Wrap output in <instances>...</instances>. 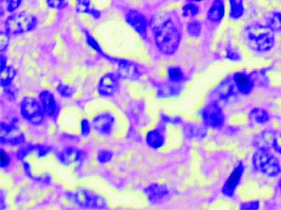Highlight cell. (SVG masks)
Listing matches in <instances>:
<instances>
[{
  "label": "cell",
  "instance_id": "cell-34",
  "mask_svg": "<svg viewBox=\"0 0 281 210\" xmlns=\"http://www.w3.org/2000/svg\"><path fill=\"white\" fill-rule=\"evenodd\" d=\"M279 186H280V189H281V181H280V184H279Z\"/></svg>",
  "mask_w": 281,
  "mask_h": 210
},
{
  "label": "cell",
  "instance_id": "cell-17",
  "mask_svg": "<svg viewBox=\"0 0 281 210\" xmlns=\"http://www.w3.org/2000/svg\"><path fill=\"white\" fill-rule=\"evenodd\" d=\"M244 9L241 0H231V17L239 19L243 15Z\"/></svg>",
  "mask_w": 281,
  "mask_h": 210
},
{
  "label": "cell",
  "instance_id": "cell-12",
  "mask_svg": "<svg viewBox=\"0 0 281 210\" xmlns=\"http://www.w3.org/2000/svg\"><path fill=\"white\" fill-rule=\"evenodd\" d=\"M40 100L42 103V108L46 114L53 115L55 113L56 105L53 95L48 91H43L40 94Z\"/></svg>",
  "mask_w": 281,
  "mask_h": 210
},
{
  "label": "cell",
  "instance_id": "cell-18",
  "mask_svg": "<svg viewBox=\"0 0 281 210\" xmlns=\"http://www.w3.org/2000/svg\"><path fill=\"white\" fill-rule=\"evenodd\" d=\"M268 27L272 30L281 31V13H272L268 17Z\"/></svg>",
  "mask_w": 281,
  "mask_h": 210
},
{
  "label": "cell",
  "instance_id": "cell-27",
  "mask_svg": "<svg viewBox=\"0 0 281 210\" xmlns=\"http://www.w3.org/2000/svg\"><path fill=\"white\" fill-rule=\"evenodd\" d=\"M273 146H274V149H275L278 152L281 154V134L276 136V137H274V139H273Z\"/></svg>",
  "mask_w": 281,
  "mask_h": 210
},
{
  "label": "cell",
  "instance_id": "cell-14",
  "mask_svg": "<svg viewBox=\"0 0 281 210\" xmlns=\"http://www.w3.org/2000/svg\"><path fill=\"white\" fill-rule=\"evenodd\" d=\"M119 74L125 79H134L138 76V72L134 66L131 63H123L119 68Z\"/></svg>",
  "mask_w": 281,
  "mask_h": 210
},
{
  "label": "cell",
  "instance_id": "cell-3",
  "mask_svg": "<svg viewBox=\"0 0 281 210\" xmlns=\"http://www.w3.org/2000/svg\"><path fill=\"white\" fill-rule=\"evenodd\" d=\"M253 163L257 170L268 177H275L280 172V163L266 149H259L254 153Z\"/></svg>",
  "mask_w": 281,
  "mask_h": 210
},
{
  "label": "cell",
  "instance_id": "cell-1",
  "mask_svg": "<svg viewBox=\"0 0 281 210\" xmlns=\"http://www.w3.org/2000/svg\"><path fill=\"white\" fill-rule=\"evenodd\" d=\"M156 46L161 53L171 55L176 52L180 43V34L171 20H167L156 29L155 32Z\"/></svg>",
  "mask_w": 281,
  "mask_h": 210
},
{
  "label": "cell",
  "instance_id": "cell-13",
  "mask_svg": "<svg viewBox=\"0 0 281 210\" xmlns=\"http://www.w3.org/2000/svg\"><path fill=\"white\" fill-rule=\"evenodd\" d=\"M234 80H235V82H236L239 90L242 94L247 95L251 92L252 89H253V82L249 77H248V75H245L244 73H237L235 75Z\"/></svg>",
  "mask_w": 281,
  "mask_h": 210
},
{
  "label": "cell",
  "instance_id": "cell-10",
  "mask_svg": "<svg viewBox=\"0 0 281 210\" xmlns=\"http://www.w3.org/2000/svg\"><path fill=\"white\" fill-rule=\"evenodd\" d=\"M117 87H118V82L115 76L112 74H108L100 80L98 90L101 95L108 96L115 92Z\"/></svg>",
  "mask_w": 281,
  "mask_h": 210
},
{
  "label": "cell",
  "instance_id": "cell-21",
  "mask_svg": "<svg viewBox=\"0 0 281 210\" xmlns=\"http://www.w3.org/2000/svg\"><path fill=\"white\" fill-rule=\"evenodd\" d=\"M69 0H47L48 7L53 9H63L68 5Z\"/></svg>",
  "mask_w": 281,
  "mask_h": 210
},
{
  "label": "cell",
  "instance_id": "cell-22",
  "mask_svg": "<svg viewBox=\"0 0 281 210\" xmlns=\"http://www.w3.org/2000/svg\"><path fill=\"white\" fill-rule=\"evenodd\" d=\"M169 76L173 81H180L184 79V75L182 70L179 68H171L169 69Z\"/></svg>",
  "mask_w": 281,
  "mask_h": 210
},
{
  "label": "cell",
  "instance_id": "cell-33",
  "mask_svg": "<svg viewBox=\"0 0 281 210\" xmlns=\"http://www.w3.org/2000/svg\"><path fill=\"white\" fill-rule=\"evenodd\" d=\"M191 1H200V0H191Z\"/></svg>",
  "mask_w": 281,
  "mask_h": 210
},
{
  "label": "cell",
  "instance_id": "cell-8",
  "mask_svg": "<svg viewBox=\"0 0 281 210\" xmlns=\"http://www.w3.org/2000/svg\"><path fill=\"white\" fill-rule=\"evenodd\" d=\"M113 118L108 113H103L95 117L93 121L95 130L101 134H109L112 131Z\"/></svg>",
  "mask_w": 281,
  "mask_h": 210
},
{
  "label": "cell",
  "instance_id": "cell-24",
  "mask_svg": "<svg viewBox=\"0 0 281 210\" xmlns=\"http://www.w3.org/2000/svg\"><path fill=\"white\" fill-rule=\"evenodd\" d=\"M90 0H78L77 1V12H90Z\"/></svg>",
  "mask_w": 281,
  "mask_h": 210
},
{
  "label": "cell",
  "instance_id": "cell-19",
  "mask_svg": "<svg viewBox=\"0 0 281 210\" xmlns=\"http://www.w3.org/2000/svg\"><path fill=\"white\" fill-rule=\"evenodd\" d=\"M15 70L11 67L4 68L1 69V83L2 85H5L10 84V81L12 80L15 76Z\"/></svg>",
  "mask_w": 281,
  "mask_h": 210
},
{
  "label": "cell",
  "instance_id": "cell-28",
  "mask_svg": "<svg viewBox=\"0 0 281 210\" xmlns=\"http://www.w3.org/2000/svg\"><path fill=\"white\" fill-rule=\"evenodd\" d=\"M231 89H233V86L231 87V85H222L221 88V90H220V93H221V95H223V96H227V95H230V93H231Z\"/></svg>",
  "mask_w": 281,
  "mask_h": 210
},
{
  "label": "cell",
  "instance_id": "cell-7",
  "mask_svg": "<svg viewBox=\"0 0 281 210\" xmlns=\"http://www.w3.org/2000/svg\"><path fill=\"white\" fill-rule=\"evenodd\" d=\"M126 20L128 24L135 29L137 32L140 35H146V18L140 13L136 10H130L126 15Z\"/></svg>",
  "mask_w": 281,
  "mask_h": 210
},
{
  "label": "cell",
  "instance_id": "cell-4",
  "mask_svg": "<svg viewBox=\"0 0 281 210\" xmlns=\"http://www.w3.org/2000/svg\"><path fill=\"white\" fill-rule=\"evenodd\" d=\"M37 20L31 14L20 12L8 18L5 27L10 35H19L34 29Z\"/></svg>",
  "mask_w": 281,
  "mask_h": 210
},
{
  "label": "cell",
  "instance_id": "cell-9",
  "mask_svg": "<svg viewBox=\"0 0 281 210\" xmlns=\"http://www.w3.org/2000/svg\"><path fill=\"white\" fill-rule=\"evenodd\" d=\"M243 170V166L241 165H238L235 169L224 186L223 193L225 195L229 196V197L233 195L234 191L238 185V183H240Z\"/></svg>",
  "mask_w": 281,
  "mask_h": 210
},
{
  "label": "cell",
  "instance_id": "cell-2",
  "mask_svg": "<svg viewBox=\"0 0 281 210\" xmlns=\"http://www.w3.org/2000/svg\"><path fill=\"white\" fill-rule=\"evenodd\" d=\"M247 40L254 50L267 52L274 47V36L268 26H253L248 30Z\"/></svg>",
  "mask_w": 281,
  "mask_h": 210
},
{
  "label": "cell",
  "instance_id": "cell-32",
  "mask_svg": "<svg viewBox=\"0 0 281 210\" xmlns=\"http://www.w3.org/2000/svg\"><path fill=\"white\" fill-rule=\"evenodd\" d=\"M59 91L62 92L63 95H66V96H68V95L71 94V91H69V88L63 86V85H61L60 87H59Z\"/></svg>",
  "mask_w": 281,
  "mask_h": 210
},
{
  "label": "cell",
  "instance_id": "cell-25",
  "mask_svg": "<svg viewBox=\"0 0 281 210\" xmlns=\"http://www.w3.org/2000/svg\"><path fill=\"white\" fill-rule=\"evenodd\" d=\"M7 2V10L12 12L20 6L22 0H6Z\"/></svg>",
  "mask_w": 281,
  "mask_h": 210
},
{
  "label": "cell",
  "instance_id": "cell-11",
  "mask_svg": "<svg viewBox=\"0 0 281 210\" xmlns=\"http://www.w3.org/2000/svg\"><path fill=\"white\" fill-rule=\"evenodd\" d=\"M225 13V7L222 0H215L208 10V20L211 22H219L223 18Z\"/></svg>",
  "mask_w": 281,
  "mask_h": 210
},
{
  "label": "cell",
  "instance_id": "cell-30",
  "mask_svg": "<svg viewBox=\"0 0 281 210\" xmlns=\"http://www.w3.org/2000/svg\"><path fill=\"white\" fill-rule=\"evenodd\" d=\"M9 43V38L5 33H1V50H5Z\"/></svg>",
  "mask_w": 281,
  "mask_h": 210
},
{
  "label": "cell",
  "instance_id": "cell-5",
  "mask_svg": "<svg viewBox=\"0 0 281 210\" xmlns=\"http://www.w3.org/2000/svg\"><path fill=\"white\" fill-rule=\"evenodd\" d=\"M43 108L32 97H25L21 103V113L24 118L33 124H39L43 121Z\"/></svg>",
  "mask_w": 281,
  "mask_h": 210
},
{
  "label": "cell",
  "instance_id": "cell-23",
  "mask_svg": "<svg viewBox=\"0 0 281 210\" xmlns=\"http://www.w3.org/2000/svg\"><path fill=\"white\" fill-rule=\"evenodd\" d=\"M188 31L191 36L193 37H198L200 34L201 26L200 24L198 22H192L188 25Z\"/></svg>",
  "mask_w": 281,
  "mask_h": 210
},
{
  "label": "cell",
  "instance_id": "cell-15",
  "mask_svg": "<svg viewBox=\"0 0 281 210\" xmlns=\"http://www.w3.org/2000/svg\"><path fill=\"white\" fill-rule=\"evenodd\" d=\"M269 115L267 113L266 111L260 109V108H256L252 110L250 113V119L253 122H255L257 123H266L267 121L269 120Z\"/></svg>",
  "mask_w": 281,
  "mask_h": 210
},
{
  "label": "cell",
  "instance_id": "cell-20",
  "mask_svg": "<svg viewBox=\"0 0 281 210\" xmlns=\"http://www.w3.org/2000/svg\"><path fill=\"white\" fill-rule=\"evenodd\" d=\"M198 8L193 4H188V5H185L184 9H183V12H184V17H193L195 16L198 14Z\"/></svg>",
  "mask_w": 281,
  "mask_h": 210
},
{
  "label": "cell",
  "instance_id": "cell-31",
  "mask_svg": "<svg viewBox=\"0 0 281 210\" xmlns=\"http://www.w3.org/2000/svg\"><path fill=\"white\" fill-rule=\"evenodd\" d=\"M9 160H10V159L8 157V155L5 154L4 150H1V166L3 167V166L7 165Z\"/></svg>",
  "mask_w": 281,
  "mask_h": 210
},
{
  "label": "cell",
  "instance_id": "cell-6",
  "mask_svg": "<svg viewBox=\"0 0 281 210\" xmlns=\"http://www.w3.org/2000/svg\"><path fill=\"white\" fill-rule=\"evenodd\" d=\"M203 118L206 125L213 128H221L225 122L223 112L216 103L205 107L203 111Z\"/></svg>",
  "mask_w": 281,
  "mask_h": 210
},
{
  "label": "cell",
  "instance_id": "cell-16",
  "mask_svg": "<svg viewBox=\"0 0 281 210\" xmlns=\"http://www.w3.org/2000/svg\"><path fill=\"white\" fill-rule=\"evenodd\" d=\"M146 141L151 147L159 148L163 145V138L157 131H151L147 134Z\"/></svg>",
  "mask_w": 281,
  "mask_h": 210
},
{
  "label": "cell",
  "instance_id": "cell-29",
  "mask_svg": "<svg viewBox=\"0 0 281 210\" xmlns=\"http://www.w3.org/2000/svg\"><path fill=\"white\" fill-rule=\"evenodd\" d=\"M81 128H82V134H83L84 136H86L89 133H90V124H89L87 121H82Z\"/></svg>",
  "mask_w": 281,
  "mask_h": 210
},
{
  "label": "cell",
  "instance_id": "cell-26",
  "mask_svg": "<svg viewBox=\"0 0 281 210\" xmlns=\"http://www.w3.org/2000/svg\"><path fill=\"white\" fill-rule=\"evenodd\" d=\"M111 158H112V154L107 150H101L98 155V160L101 163L108 162V160H111Z\"/></svg>",
  "mask_w": 281,
  "mask_h": 210
}]
</instances>
